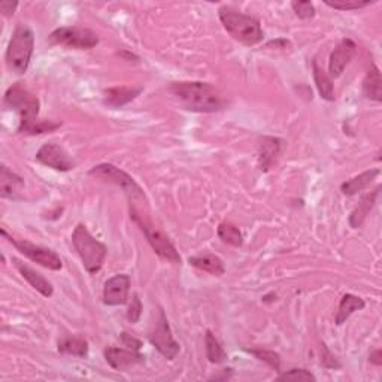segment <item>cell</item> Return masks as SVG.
Wrapping results in <instances>:
<instances>
[{
  "mask_svg": "<svg viewBox=\"0 0 382 382\" xmlns=\"http://www.w3.org/2000/svg\"><path fill=\"white\" fill-rule=\"evenodd\" d=\"M247 352L252 354L254 357H257L259 360L267 363L272 369H275L276 372H279V369H281V357H279V354H276L275 351H267V350H247Z\"/></svg>",
  "mask_w": 382,
  "mask_h": 382,
  "instance_id": "28",
  "label": "cell"
},
{
  "mask_svg": "<svg viewBox=\"0 0 382 382\" xmlns=\"http://www.w3.org/2000/svg\"><path fill=\"white\" fill-rule=\"evenodd\" d=\"M121 342H123V347L125 348H130V350H136V351H141L142 348V340H139L137 338L129 335V333H121Z\"/></svg>",
  "mask_w": 382,
  "mask_h": 382,
  "instance_id": "33",
  "label": "cell"
},
{
  "mask_svg": "<svg viewBox=\"0 0 382 382\" xmlns=\"http://www.w3.org/2000/svg\"><path fill=\"white\" fill-rule=\"evenodd\" d=\"M218 236L224 244H228L236 248L242 247V244H244V236H242L240 230L230 223H221L218 226Z\"/></svg>",
  "mask_w": 382,
  "mask_h": 382,
  "instance_id": "27",
  "label": "cell"
},
{
  "mask_svg": "<svg viewBox=\"0 0 382 382\" xmlns=\"http://www.w3.org/2000/svg\"><path fill=\"white\" fill-rule=\"evenodd\" d=\"M169 92L180 100V104L191 112L212 113L228 105L227 97L209 82L183 81L172 82Z\"/></svg>",
  "mask_w": 382,
  "mask_h": 382,
  "instance_id": "1",
  "label": "cell"
},
{
  "mask_svg": "<svg viewBox=\"0 0 382 382\" xmlns=\"http://www.w3.org/2000/svg\"><path fill=\"white\" fill-rule=\"evenodd\" d=\"M188 263L195 266L196 269H200L203 272H208L214 276H223L226 272L224 263L220 257L212 256V254H205V256H195L190 257Z\"/></svg>",
  "mask_w": 382,
  "mask_h": 382,
  "instance_id": "23",
  "label": "cell"
},
{
  "mask_svg": "<svg viewBox=\"0 0 382 382\" xmlns=\"http://www.w3.org/2000/svg\"><path fill=\"white\" fill-rule=\"evenodd\" d=\"M48 44L73 49H92L99 45V36L96 32L84 27H60L48 36Z\"/></svg>",
  "mask_w": 382,
  "mask_h": 382,
  "instance_id": "9",
  "label": "cell"
},
{
  "mask_svg": "<svg viewBox=\"0 0 382 382\" xmlns=\"http://www.w3.org/2000/svg\"><path fill=\"white\" fill-rule=\"evenodd\" d=\"M36 160L42 163L44 166L58 172H69L75 168V161L70 159L66 149L54 142L42 145L36 152Z\"/></svg>",
  "mask_w": 382,
  "mask_h": 382,
  "instance_id": "11",
  "label": "cell"
},
{
  "mask_svg": "<svg viewBox=\"0 0 382 382\" xmlns=\"http://www.w3.org/2000/svg\"><path fill=\"white\" fill-rule=\"evenodd\" d=\"M312 70H314V80L318 88V93L320 96L327 100V101H335L336 96H335V88H333V82L332 78L318 66V61L314 60L312 61Z\"/></svg>",
  "mask_w": 382,
  "mask_h": 382,
  "instance_id": "25",
  "label": "cell"
},
{
  "mask_svg": "<svg viewBox=\"0 0 382 382\" xmlns=\"http://www.w3.org/2000/svg\"><path fill=\"white\" fill-rule=\"evenodd\" d=\"M35 48V35L29 25L20 24L16 27L6 49V66L11 72L24 75L29 69Z\"/></svg>",
  "mask_w": 382,
  "mask_h": 382,
  "instance_id": "4",
  "label": "cell"
},
{
  "mask_svg": "<svg viewBox=\"0 0 382 382\" xmlns=\"http://www.w3.org/2000/svg\"><path fill=\"white\" fill-rule=\"evenodd\" d=\"M284 141L279 137L264 136L259 144V166L261 171L267 172L276 163L279 154H281Z\"/></svg>",
  "mask_w": 382,
  "mask_h": 382,
  "instance_id": "15",
  "label": "cell"
},
{
  "mask_svg": "<svg viewBox=\"0 0 382 382\" xmlns=\"http://www.w3.org/2000/svg\"><path fill=\"white\" fill-rule=\"evenodd\" d=\"M291 8L300 20L314 18L316 12L312 2H291Z\"/></svg>",
  "mask_w": 382,
  "mask_h": 382,
  "instance_id": "31",
  "label": "cell"
},
{
  "mask_svg": "<svg viewBox=\"0 0 382 382\" xmlns=\"http://www.w3.org/2000/svg\"><path fill=\"white\" fill-rule=\"evenodd\" d=\"M379 190L381 188L378 187L375 191H372V193H367L366 196H363L359 205L355 207V209L351 212V215H350V226L352 228H359V227L363 226L364 220L367 218V215L371 214L372 208L375 207L376 197L379 195Z\"/></svg>",
  "mask_w": 382,
  "mask_h": 382,
  "instance_id": "20",
  "label": "cell"
},
{
  "mask_svg": "<svg viewBox=\"0 0 382 382\" xmlns=\"http://www.w3.org/2000/svg\"><path fill=\"white\" fill-rule=\"evenodd\" d=\"M132 218L133 221L141 227V230L144 232L147 240L149 242L151 248L156 251V254L159 257H161L163 260H168L172 264H181V256L180 252L176 251L175 245L169 240V238L164 235L161 230H159L157 227L152 226L148 220L144 218V215L139 214L136 211V208L130 209Z\"/></svg>",
  "mask_w": 382,
  "mask_h": 382,
  "instance_id": "6",
  "label": "cell"
},
{
  "mask_svg": "<svg viewBox=\"0 0 382 382\" xmlns=\"http://www.w3.org/2000/svg\"><path fill=\"white\" fill-rule=\"evenodd\" d=\"M88 175L120 187L124 193L129 196L130 200H136V199L145 200L147 199L141 185H139L129 173L124 172L123 169H120L117 166H113V164H111V163L97 164V166L88 171Z\"/></svg>",
  "mask_w": 382,
  "mask_h": 382,
  "instance_id": "7",
  "label": "cell"
},
{
  "mask_svg": "<svg viewBox=\"0 0 382 382\" xmlns=\"http://www.w3.org/2000/svg\"><path fill=\"white\" fill-rule=\"evenodd\" d=\"M2 235L5 238H8V240L17 248V251H20L24 257H27L33 263L41 264L42 267H47V269H49V271H60L63 267L61 259L58 257V254L56 251L41 247V245L32 244V242L25 240V239L12 238L6 233L5 228H2Z\"/></svg>",
  "mask_w": 382,
  "mask_h": 382,
  "instance_id": "10",
  "label": "cell"
},
{
  "mask_svg": "<svg viewBox=\"0 0 382 382\" xmlns=\"http://www.w3.org/2000/svg\"><path fill=\"white\" fill-rule=\"evenodd\" d=\"M371 4L372 2H359V0H352V2H345V0H335V2H330V0H326V5L328 8H333L338 11H357L369 6Z\"/></svg>",
  "mask_w": 382,
  "mask_h": 382,
  "instance_id": "29",
  "label": "cell"
},
{
  "mask_svg": "<svg viewBox=\"0 0 382 382\" xmlns=\"http://www.w3.org/2000/svg\"><path fill=\"white\" fill-rule=\"evenodd\" d=\"M205 347H207V357L211 363L220 364L227 360V352L224 351L221 343L215 338V335L211 332V330H208L205 335Z\"/></svg>",
  "mask_w": 382,
  "mask_h": 382,
  "instance_id": "26",
  "label": "cell"
},
{
  "mask_svg": "<svg viewBox=\"0 0 382 382\" xmlns=\"http://www.w3.org/2000/svg\"><path fill=\"white\" fill-rule=\"evenodd\" d=\"M12 261H14V266L17 267V271L20 272V275L25 279V281H27L37 292H41V295L44 297H51L54 295V287L53 284H51L48 279L41 275L39 272H36L35 269H32L30 266L27 264H24L23 261H20L16 257H12Z\"/></svg>",
  "mask_w": 382,
  "mask_h": 382,
  "instance_id": "16",
  "label": "cell"
},
{
  "mask_svg": "<svg viewBox=\"0 0 382 382\" xmlns=\"http://www.w3.org/2000/svg\"><path fill=\"white\" fill-rule=\"evenodd\" d=\"M355 54H357V44H355L352 39H350V37L342 39L336 45V48L332 51V54H330L328 73H327L330 78L332 80L339 78Z\"/></svg>",
  "mask_w": 382,
  "mask_h": 382,
  "instance_id": "13",
  "label": "cell"
},
{
  "mask_svg": "<svg viewBox=\"0 0 382 382\" xmlns=\"http://www.w3.org/2000/svg\"><path fill=\"white\" fill-rule=\"evenodd\" d=\"M364 307H366V302L362 297L350 295L348 292V295H345L340 299L338 314L335 316V323L338 326H342L354 312L364 309Z\"/></svg>",
  "mask_w": 382,
  "mask_h": 382,
  "instance_id": "21",
  "label": "cell"
},
{
  "mask_svg": "<svg viewBox=\"0 0 382 382\" xmlns=\"http://www.w3.org/2000/svg\"><path fill=\"white\" fill-rule=\"evenodd\" d=\"M144 90L141 87H113L104 93V104L109 108H123L133 101Z\"/></svg>",
  "mask_w": 382,
  "mask_h": 382,
  "instance_id": "18",
  "label": "cell"
},
{
  "mask_svg": "<svg viewBox=\"0 0 382 382\" xmlns=\"http://www.w3.org/2000/svg\"><path fill=\"white\" fill-rule=\"evenodd\" d=\"M4 101L8 108L14 109L20 116L18 133L27 135L32 127L39 121L37 117H39L41 101L37 96H35L21 82H17L8 88Z\"/></svg>",
  "mask_w": 382,
  "mask_h": 382,
  "instance_id": "3",
  "label": "cell"
},
{
  "mask_svg": "<svg viewBox=\"0 0 382 382\" xmlns=\"http://www.w3.org/2000/svg\"><path fill=\"white\" fill-rule=\"evenodd\" d=\"M369 362H371L375 366H381L382 364V352H381V350L374 351L371 354V357H369Z\"/></svg>",
  "mask_w": 382,
  "mask_h": 382,
  "instance_id": "35",
  "label": "cell"
},
{
  "mask_svg": "<svg viewBox=\"0 0 382 382\" xmlns=\"http://www.w3.org/2000/svg\"><path fill=\"white\" fill-rule=\"evenodd\" d=\"M218 17L227 33L240 44L252 47L264 39V32L257 18L242 14L230 6H221L218 9Z\"/></svg>",
  "mask_w": 382,
  "mask_h": 382,
  "instance_id": "2",
  "label": "cell"
},
{
  "mask_svg": "<svg viewBox=\"0 0 382 382\" xmlns=\"http://www.w3.org/2000/svg\"><path fill=\"white\" fill-rule=\"evenodd\" d=\"M142 302L141 299H139L137 295H133L132 297V302L129 304V309H127V320H129V323L132 324H136L139 320H141V315H142Z\"/></svg>",
  "mask_w": 382,
  "mask_h": 382,
  "instance_id": "32",
  "label": "cell"
},
{
  "mask_svg": "<svg viewBox=\"0 0 382 382\" xmlns=\"http://www.w3.org/2000/svg\"><path fill=\"white\" fill-rule=\"evenodd\" d=\"M18 4L17 2H9V0H4L2 4H0V12H2V16L6 17V18H11L12 16H14V12L17 9Z\"/></svg>",
  "mask_w": 382,
  "mask_h": 382,
  "instance_id": "34",
  "label": "cell"
},
{
  "mask_svg": "<svg viewBox=\"0 0 382 382\" xmlns=\"http://www.w3.org/2000/svg\"><path fill=\"white\" fill-rule=\"evenodd\" d=\"M24 191V180L16 172L9 171L5 164L0 168V196L2 199L20 200Z\"/></svg>",
  "mask_w": 382,
  "mask_h": 382,
  "instance_id": "17",
  "label": "cell"
},
{
  "mask_svg": "<svg viewBox=\"0 0 382 382\" xmlns=\"http://www.w3.org/2000/svg\"><path fill=\"white\" fill-rule=\"evenodd\" d=\"M106 363L116 369V371H129L130 367H135L137 364L145 363V355H142L136 350L130 348H117V347H109L104 351Z\"/></svg>",
  "mask_w": 382,
  "mask_h": 382,
  "instance_id": "14",
  "label": "cell"
},
{
  "mask_svg": "<svg viewBox=\"0 0 382 382\" xmlns=\"http://www.w3.org/2000/svg\"><path fill=\"white\" fill-rule=\"evenodd\" d=\"M72 244L81 257L88 273H97L105 263L108 248L97 240L84 224H78L72 233Z\"/></svg>",
  "mask_w": 382,
  "mask_h": 382,
  "instance_id": "5",
  "label": "cell"
},
{
  "mask_svg": "<svg viewBox=\"0 0 382 382\" xmlns=\"http://www.w3.org/2000/svg\"><path fill=\"white\" fill-rule=\"evenodd\" d=\"M379 169H369L357 176H354L351 178V180L345 181L342 185H340V191L345 196H355V195H359L360 191L366 190L369 185H371L374 183L375 178L379 175Z\"/></svg>",
  "mask_w": 382,
  "mask_h": 382,
  "instance_id": "19",
  "label": "cell"
},
{
  "mask_svg": "<svg viewBox=\"0 0 382 382\" xmlns=\"http://www.w3.org/2000/svg\"><path fill=\"white\" fill-rule=\"evenodd\" d=\"M276 379H291V381H316L315 375L307 369H290V371L279 374Z\"/></svg>",
  "mask_w": 382,
  "mask_h": 382,
  "instance_id": "30",
  "label": "cell"
},
{
  "mask_svg": "<svg viewBox=\"0 0 382 382\" xmlns=\"http://www.w3.org/2000/svg\"><path fill=\"white\" fill-rule=\"evenodd\" d=\"M148 339L151 345L154 347L164 359L173 360L180 354V343H178L172 335V330L168 321V316L163 309H159L156 321L151 324Z\"/></svg>",
  "mask_w": 382,
  "mask_h": 382,
  "instance_id": "8",
  "label": "cell"
},
{
  "mask_svg": "<svg viewBox=\"0 0 382 382\" xmlns=\"http://www.w3.org/2000/svg\"><path fill=\"white\" fill-rule=\"evenodd\" d=\"M58 352L85 359L88 355V342L81 336H65L58 340Z\"/></svg>",
  "mask_w": 382,
  "mask_h": 382,
  "instance_id": "24",
  "label": "cell"
},
{
  "mask_svg": "<svg viewBox=\"0 0 382 382\" xmlns=\"http://www.w3.org/2000/svg\"><path fill=\"white\" fill-rule=\"evenodd\" d=\"M132 279L129 275L118 273L109 278L104 287V303L106 307H123L129 302Z\"/></svg>",
  "mask_w": 382,
  "mask_h": 382,
  "instance_id": "12",
  "label": "cell"
},
{
  "mask_svg": "<svg viewBox=\"0 0 382 382\" xmlns=\"http://www.w3.org/2000/svg\"><path fill=\"white\" fill-rule=\"evenodd\" d=\"M363 94L366 99L375 101L382 100V78L376 65H372L363 80Z\"/></svg>",
  "mask_w": 382,
  "mask_h": 382,
  "instance_id": "22",
  "label": "cell"
}]
</instances>
